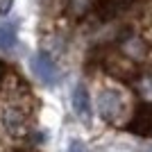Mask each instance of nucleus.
<instances>
[{"mask_svg":"<svg viewBox=\"0 0 152 152\" xmlns=\"http://www.w3.org/2000/svg\"><path fill=\"white\" fill-rule=\"evenodd\" d=\"M68 7H70V12L75 14V16H84V14L93 12L95 0H68Z\"/></svg>","mask_w":152,"mask_h":152,"instance_id":"obj_6","label":"nucleus"},{"mask_svg":"<svg viewBox=\"0 0 152 152\" xmlns=\"http://www.w3.org/2000/svg\"><path fill=\"white\" fill-rule=\"evenodd\" d=\"M0 125L9 136H20L27 132V114L18 104H5L0 109Z\"/></svg>","mask_w":152,"mask_h":152,"instance_id":"obj_3","label":"nucleus"},{"mask_svg":"<svg viewBox=\"0 0 152 152\" xmlns=\"http://www.w3.org/2000/svg\"><path fill=\"white\" fill-rule=\"evenodd\" d=\"M5 73H7V68H5V64L0 61V82H2V80H5Z\"/></svg>","mask_w":152,"mask_h":152,"instance_id":"obj_9","label":"nucleus"},{"mask_svg":"<svg viewBox=\"0 0 152 152\" xmlns=\"http://www.w3.org/2000/svg\"><path fill=\"white\" fill-rule=\"evenodd\" d=\"M30 68L34 73L39 82L43 86H55L59 80V68H57V61L52 59V55L48 50H39L30 57Z\"/></svg>","mask_w":152,"mask_h":152,"instance_id":"obj_2","label":"nucleus"},{"mask_svg":"<svg viewBox=\"0 0 152 152\" xmlns=\"http://www.w3.org/2000/svg\"><path fill=\"white\" fill-rule=\"evenodd\" d=\"M12 2H14V0H2V2H0V14H2V16L12 9Z\"/></svg>","mask_w":152,"mask_h":152,"instance_id":"obj_8","label":"nucleus"},{"mask_svg":"<svg viewBox=\"0 0 152 152\" xmlns=\"http://www.w3.org/2000/svg\"><path fill=\"white\" fill-rule=\"evenodd\" d=\"M68 152H86V148H84V143L80 139H70L68 143Z\"/></svg>","mask_w":152,"mask_h":152,"instance_id":"obj_7","label":"nucleus"},{"mask_svg":"<svg viewBox=\"0 0 152 152\" xmlns=\"http://www.w3.org/2000/svg\"><path fill=\"white\" fill-rule=\"evenodd\" d=\"M95 104H98V116L102 121L111 123V125H118V123L132 118V114H129V100L118 89H111V86L102 89L98 93Z\"/></svg>","mask_w":152,"mask_h":152,"instance_id":"obj_1","label":"nucleus"},{"mask_svg":"<svg viewBox=\"0 0 152 152\" xmlns=\"http://www.w3.org/2000/svg\"><path fill=\"white\" fill-rule=\"evenodd\" d=\"M70 104H73V111H75L84 123L91 121V95H89V91H86L84 84H77L75 89H73Z\"/></svg>","mask_w":152,"mask_h":152,"instance_id":"obj_4","label":"nucleus"},{"mask_svg":"<svg viewBox=\"0 0 152 152\" xmlns=\"http://www.w3.org/2000/svg\"><path fill=\"white\" fill-rule=\"evenodd\" d=\"M18 43V27L14 20L0 23V50L2 52H12Z\"/></svg>","mask_w":152,"mask_h":152,"instance_id":"obj_5","label":"nucleus"}]
</instances>
